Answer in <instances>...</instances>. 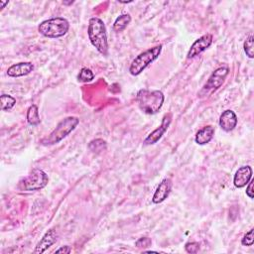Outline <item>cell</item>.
I'll return each instance as SVG.
<instances>
[{
    "mask_svg": "<svg viewBox=\"0 0 254 254\" xmlns=\"http://www.w3.org/2000/svg\"><path fill=\"white\" fill-rule=\"evenodd\" d=\"M253 183H254V180H250L249 183L247 184V188H246V195H248L249 198H253L254 197V194H253Z\"/></svg>",
    "mask_w": 254,
    "mask_h": 254,
    "instance_id": "25",
    "label": "cell"
},
{
    "mask_svg": "<svg viewBox=\"0 0 254 254\" xmlns=\"http://www.w3.org/2000/svg\"><path fill=\"white\" fill-rule=\"evenodd\" d=\"M212 41H213V37L211 34H205V35L201 36L200 38L195 40V42L190 46V48L188 52L187 58L192 59L195 56L199 55L200 53L205 51L212 44Z\"/></svg>",
    "mask_w": 254,
    "mask_h": 254,
    "instance_id": "9",
    "label": "cell"
},
{
    "mask_svg": "<svg viewBox=\"0 0 254 254\" xmlns=\"http://www.w3.org/2000/svg\"><path fill=\"white\" fill-rule=\"evenodd\" d=\"M165 100L164 93L161 90L140 89L136 95V101L139 108L146 114H155L163 106Z\"/></svg>",
    "mask_w": 254,
    "mask_h": 254,
    "instance_id": "2",
    "label": "cell"
},
{
    "mask_svg": "<svg viewBox=\"0 0 254 254\" xmlns=\"http://www.w3.org/2000/svg\"><path fill=\"white\" fill-rule=\"evenodd\" d=\"M8 3H9V1H1V0H0V11H1L3 8H5V6L8 5Z\"/></svg>",
    "mask_w": 254,
    "mask_h": 254,
    "instance_id": "27",
    "label": "cell"
},
{
    "mask_svg": "<svg viewBox=\"0 0 254 254\" xmlns=\"http://www.w3.org/2000/svg\"><path fill=\"white\" fill-rule=\"evenodd\" d=\"M68 29L69 23L63 17L45 20L38 27L39 33L47 38H61L67 33Z\"/></svg>",
    "mask_w": 254,
    "mask_h": 254,
    "instance_id": "4",
    "label": "cell"
},
{
    "mask_svg": "<svg viewBox=\"0 0 254 254\" xmlns=\"http://www.w3.org/2000/svg\"><path fill=\"white\" fill-rule=\"evenodd\" d=\"M0 103H1V110L8 111L14 107V105L16 104V99L9 94H2L0 96Z\"/></svg>",
    "mask_w": 254,
    "mask_h": 254,
    "instance_id": "18",
    "label": "cell"
},
{
    "mask_svg": "<svg viewBox=\"0 0 254 254\" xmlns=\"http://www.w3.org/2000/svg\"><path fill=\"white\" fill-rule=\"evenodd\" d=\"M229 67L227 64H223L217 67L208 77L205 84L198 92L199 97H205L212 94L215 90H217L224 82L226 76L228 75Z\"/></svg>",
    "mask_w": 254,
    "mask_h": 254,
    "instance_id": "7",
    "label": "cell"
},
{
    "mask_svg": "<svg viewBox=\"0 0 254 254\" xmlns=\"http://www.w3.org/2000/svg\"><path fill=\"white\" fill-rule=\"evenodd\" d=\"M252 168L250 166H242L240 167L233 178V184L236 188L241 189L245 187L249 181L252 179Z\"/></svg>",
    "mask_w": 254,
    "mask_h": 254,
    "instance_id": "12",
    "label": "cell"
},
{
    "mask_svg": "<svg viewBox=\"0 0 254 254\" xmlns=\"http://www.w3.org/2000/svg\"><path fill=\"white\" fill-rule=\"evenodd\" d=\"M93 78H94V74H93L92 70L87 68V67L81 68L78 75H77L78 81H81V82H89Z\"/></svg>",
    "mask_w": 254,
    "mask_h": 254,
    "instance_id": "20",
    "label": "cell"
},
{
    "mask_svg": "<svg viewBox=\"0 0 254 254\" xmlns=\"http://www.w3.org/2000/svg\"><path fill=\"white\" fill-rule=\"evenodd\" d=\"M171 122H172V113H166L162 119L161 125L146 137V139L143 142L144 145H153L157 143L162 138L164 133L168 130Z\"/></svg>",
    "mask_w": 254,
    "mask_h": 254,
    "instance_id": "8",
    "label": "cell"
},
{
    "mask_svg": "<svg viewBox=\"0 0 254 254\" xmlns=\"http://www.w3.org/2000/svg\"><path fill=\"white\" fill-rule=\"evenodd\" d=\"M131 16L129 14H122L116 18L113 24V30L117 33L122 32L130 24Z\"/></svg>",
    "mask_w": 254,
    "mask_h": 254,
    "instance_id": "16",
    "label": "cell"
},
{
    "mask_svg": "<svg viewBox=\"0 0 254 254\" xmlns=\"http://www.w3.org/2000/svg\"><path fill=\"white\" fill-rule=\"evenodd\" d=\"M88 148L93 152V153H96V154H99L101 153L102 151H104L106 149V142L103 140V139H94L92 141L89 142L88 144Z\"/></svg>",
    "mask_w": 254,
    "mask_h": 254,
    "instance_id": "19",
    "label": "cell"
},
{
    "mask_svg": "<svg viewBox=\"0 0 254 254\" xmlns=\"http://www.w3.org/2000/svg\"><path fill=\"white\" fill-rule=\"evenodd\" d=\"M237 121L238 119L235 112L231 109H226L219 117V126L225 132H230L236 127Z\"/></svg>",
    "mask_w": 254,
    "mask_h": 254,
    "instance_id": "11",
    "label": "cell"
},
{
    "mask_svg": "<svg viewBox=\"0 0 254 254\" xmlns=\"http://www.w3.org/2000/svg\"><path fill=\"white\" fill-rule=\"evenodd\" d=\"M162 51V45L153 47L141 54H139L131 63L129 71L132 75L140 74L150 64L158 59Z\"/></svg>",
    "mask_w": 254,
    "mask_h": 254,
    "instance_id": "5",
    "label": "cell"
},
{
    "mask_svg": "<svg viewBox=\"0 0 254 254\" xmlns=\"http://www.w3.org/2000/svg\"><path fill=\"white\" fill-rule=\"evenodd\" d=\"M70 252H71V248L69 246H67V245L63 246V247L59 248L58 250H56V253H66V254H68Z\"/></svg>",
    "mask_w": 254,
    "mask_h": 254,
    "instance_id": "26",
    "label": "cell"
},
{
    "mask_svg": "<svg viewBox=\"0 0 254 254\" xmlns=\"http://www.w3.org/2000/svg\"><path fill=\"white\" fill-rule=\"evenodd\" d=\"M49 183L48 175L41 169H33L32 172L18 184V189L24 191L40 190Z\"/></svg>",
    "mask_w": 254,
    "mask_h": 254,
    "instance_id": "6",
    "label": "cell"
},
{
    "mask_svg": "<svg viewBox=\"0 0 254 254\" xmlns=\"http://www.w3.org/2000/svg\"><path fill=\"white\" fill-rule=\"evenodd\" d=\"M214 131H215L214 127H212L211 125L202 127L195 134V137H194L195 143L198 145H205L209 143L214 136Z\"/></svg>",
    "mask_w": 254,
    "mask_h": 254,
    "instance_id": "15",
    "label": "cell"
},
{
    "mask_svg": "<svg viewBox=\"0 0 254 254\" xmlns=\"http://www.w3.org/2000/svg\"><path fill=\"white\" fill-rule=\"evenodd\" d=\"M78 123L79 119L76 116H68L64 118L47 137L41 140V144L44 146H50L61 142L75 129Z\"/></svg>",
    "mask_w": 254,
    "mask_h": 254,
    "instance_id": "3",
    "label": "cell"
},
{
    "mask_svg": "<svg viewBox=\"0 0 254 254\" xmlns=\"http://www.w3.org/2000/svg\"><path fill=\"white\" fill-rule=\"evenodd\" d=\"M57 237H58V234L55 229L48 230V232L45 233V235L36 245L34 253H44L48 248H50L57 241Z\"/></svg>",
    "mask_w": 254,
    "mask_h": 254,
    "instance_id": "14",
    "label": "cell"
},
{
    "mask_svg": "<svg viewBox=\"0 0 254 254\" xmlns=\"http://www.w3.org/2000/svg\"><path fill=\"white\" fill-rule=\"evenodd\" d=\"M185 249L188 253H196L199 249V244L197 242H188L185 245Z\"/></svg>",
    "mask_w": 254,
    "mask_h": 254,
    "instance_id": "24",
    "label": "cell"
},
{
    "mask_svg": "<svg viewBox=\"0 0 254 254\" xmlns=\"http://www.w3.org/2000/svg\"><path fill=\"white\" fill-rule=\"evenodd\" d=\"M88 39L92 46L103 56L108 55L107 33L104 22L97 17H92L88 21Z\"/></svg>",
    "mask_w": 254,
    "mask_h": 254,
    "instance_id": "1",
    "label": "cell"
},
{
    "mask_svg": "<svg viewBox=\"0 0 254 254\" xmlns=\"http://www.w3.org/2000/svg\"><path fill=\"white\" fill-rule=\"evenodd\" d=\"M152 244V240L151 238L147 237V236H144V237H141L139 238L136 243H135V246L138 247V248H147L149 246H151Z\"/></svg>",
    "mask_w": 254,
    "mask_h": 254,
    "instance_id": "23",
    "label": "cell"
},
{
    "mask_svg": "<svg viewBox=\"0 0 254 254\" xmlns=\"http://www.w3.org/2000/svg\"><path fill=\"white\" fill-rule=\"evenodd\" d=\"M27 122L32 125V126H36L38 124H40L41 119H40V115H39V109L38 106L35 104H32L28 110H27Z\"/></svg>",
    "mask_w": 254,
    "mask_h": 254,
    "instance_id": "17",
    "label": "cell"
},
{
    "mask_svg": "<svg viewBox=\"0 0 254 254\" xmlns=\"http://www.w3.org/2000/svg\"><path fill=\"white\" fill-rule=\"evenodd\" d=\"M34 65L30 62H22L18 64H12L7 69V74L11 77H20L29 74L31 71H33Z\"/></svg>",
    "mask_w": 254,
    "mask_h": 254,
    "instance_id": "13",
    "label": "cell"
},
{
    "mask_svg": "<svg viewBox=\"0 0 254 254\" xmlns=\"http://www.w3.org/2000/svg\"><path fill=\"white\" fill-rule=\"evenodd\" d=\"M253 231L254 229L251 228L248 232H246L243 236V238L241 239V244L244 246H251L253 245L254 242V238H253Z\"/></svg>",
    "mask_w": 254,
    "mask_h": 254,
    "instance_id": "22",
    "label": "cell"
},
{
    "mask_svg": "<svg viewBox=\"0 0 254 254\" xmlns=\"http://www.w3.org/2000/svg\"><path fill=\"white\" fill-rule=\"evenodd\" d=\"M172 186H173V183L170 179L162 180V182L159 184V186L157 187L153 194L152 201L156 204L163 202L169 196L172 190Z\"/></svg>",
    "mask_w": 254,
    "mask_h": 254,
    "instance_id": "10",
    "label": "cell"
},
{
    "mask_svg": "<svg viewBox=\"0 0 254 254\" xmlns=\"http://www.w3.org/2000/svg\"><path fill=\"white\" fill-rule=\"evenodd\" d=\"M254 38L252 35H250L244 42L243 44V49H244V52L246 54V56L249 58V59H253L254 58V52H253V47H254Z\"/></svg>",
    "mask_w": 254,
    "mask_h": 254,
    "instance_id": "21",
    "label": "cell"
}]
</instances>
